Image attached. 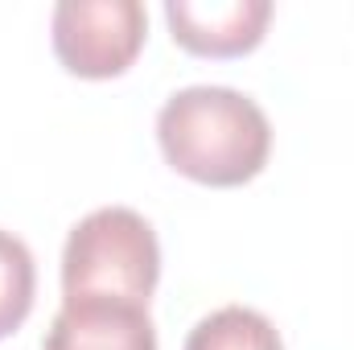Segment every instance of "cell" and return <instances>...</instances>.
I'll return each mask as SVG.
<instances>
[{
    "label": "cell",
    "mask_w": 354,
    "mask_h": 350,
    "mask_svg": "<svg viewBox=\"0 0 354 350\" xmlns=\"http://www.w3.org/2000/svg\"><path fill=\"white\" fill-rule=\"evenodd\" d=\"M157 140L181 177L202 185H243L268 165L272 124L235 87H181L157 111Z\"/></svg>",
    "instance_id": "6da1fadb"
},
{
    "label": "cell",
    "mask_w": 354,
    "mask_h": 350,
    "mask_svg": "<svg viewBox=\"0 0 354 350\" xmlns=\"http://www.w3.org/2000/svg\"><path fill=\"white\" fill-rule=\"evenodd\" d=\"M33 293H37L33 252L12 231H0V338L21 330V322L33 309Z\"/></svg>",
    "instance_id": "52a82bcc"
},
{
    "label": "cell",
    "mask_w": 354,
    "mask_h": 350,
    "mask_svg": "<svg viewBox=\"0 0 354 350\" xmlns=\"http://www.w3.org/2000/svg\"><path fill=\"white\" fill-rule=\"evenodd\" d=\"M181 350H284V342L260 309L223 305L189 330Z\"/></svg>",
    "instance_id": "8992f818"
},
{
    "label": "cell",
    "mask_w": 354,
    "mask_h": 350,
    "mask_svg": "<svg viewBox=\"0 0 354 350\" xmlns=\"http://www.w3.org/2000/svg\"><path fill=\"white\" fill-rule=\"evenodd\" d=\"M41 350H157L149 305L120 297H62Z\"/></svg>",
    "instance_id": "277c9868"
},
{
    "label": "cell",
    "mask_w": 354,
    "mask_h": 350,
    "mask_svg": "<svg viewBox=\"0 0 354 350\" xmlns=\"http://www.w3.org/2000/svg\"><path fill=\"white\" fill-rule=\"evenodd\" d=\"M169 33L181 50L202 58H235L264 42L272 21L268 0H169L165 4Z\"/></svg>",
    "instance_id": "5b68a950"
},
{
    "label": "cell",
    "mask_w": 354,
    "mask_h": 350,
    "mask_svg": "<svg viewBox=\"0 0 354 350\" xmlns=\"http://www.w3.org/2000/svg\"><path fill=\"white\" fill-rule=\"evenodd\" d=\"M145 29L140 0H62L50 17L54 54L79 79L124 75L145 46Z\"/></svg>",
    "instance_id": "3957f363"
},
{
    "label": "cell",
    "mask_w": 354,
    "mask_h": 350,
    "mask_svg": "<svg viewBox=\"0 0 354 350\" xmlns=\"http://www.w3.org/2000/svg\"><path fill=\"white\" fill-rule=\"evenodd\" d=\"M161 280V243L132 206H99L62 248V297H120L149 305Z\"/></svg>",
    "instance_id": "7a4b0ae2"
}]
</instances>
